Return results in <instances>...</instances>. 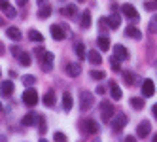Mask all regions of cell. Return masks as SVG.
Returning a JSON list of instances; mask_svg holds the SVG:
<instances>
[{"instance_id":"cell-1","label":"cell","mask_w":157,"mask_h":142,"mask_svg":"<svg viewBox=\"0 0 157 142\" xmlns=\"http://www.w3.org/2000/svg\"><path fill=\"white\" fill-rule=\"evenodd\" d=\"M95 104V97L91 91H80V110L82 112H89Z\"/></svg>"},{"instance_id":"cell-2","label":"cell","mask_w":157,"mask_h":142,"mask_svg":"<svg viewBox=\"0 0 157 142\" xmlns=\"http://www.w3.org/2000/svg\"><path fill=\"white\" fill-rule=\"evenodd\" d=\"M23 102L27 106H36V102H38V93H36V89L29 87V89L23 93Z\"/></svg>"},{"instance_id":"cell-3","label":"cell","mask_w":157,"mask_h":142,"mask_svg":"<svg viewBox=\"0 0 157 142\" xmlns=\"http://www.w3.org/2000/svg\"><path fill=\"white\" fill-rule=\"evenodd\" d=\"M53 53H49V51H44V55L40 57V64H42V70L44 72H49L51 68H53Z\"/></svg>"},{"instance_id":"cell-4","label":"cell","mask_w":157,"mask_h":142,"mask_svg":"<svg viewBox=\"0 0 157 142\" xmlns=\"http://www.w3.org/2000/svg\"><path fill=\"white\" fill-rule=\"evenodd\" d=\"M98 108H100V116H102V119H104V121L112 119V116H114V106H112V102H108V101H102Z\"/></svg>"},{"instance_id":"cell-5","label":"cell","mask_w":157,"mask_h":142,"mask_svg":"<svg viewBox=\"0 0 157 142\" xmlns=\"http://www.w3.org/2000/svg\"><path fill=\"white\" fill-rule=\"evenodd\" d=\"M82 129L85 131L87 135H97L100 131V127H98V123L95 121V119H83V121H82Z\"/></svg>"},{"instance_id":"cell-6","label":"cell","mask_w":157,"mask_h":142,"mask_svg":"<svg viewBox=\"0 0 157 142\" xmlns=\"http://www.w3.org/2000/svg\"><path fill=\"white\" fill-rule=\"evenodd\" d=\"M127 121H129V119H127V116L125 114H116V116H112V127H114L116 131H121L123 127H125L127 125Z\"/></svg>"},{"instance_id":"cell-7","label":"cell","mask_w":157,"mask_h":142,"mask_svg":"<svg viewBox=\"0 0 157 142\" xmlns=\"http://www.w3.org/2000/svg\"><path fill=\"white\" fill-rule=\"evenodd\" d=\"M121 13L127 15V17L132 19V21H138V12H136V8L131 6V4H123V6H121Z\"/></svg>"},{"instance_id":"cell-8","label":"cell","mask_w":157,"mask_h":142,"mask_svg":"<svg viewBox=\"0 0 157 142\" xmlns=\"http://www.w3.org/2000/svg\"><path fill=\"white\" fill-rule=\"evenodd\" d=\"M66 30H68V29H66ZM66 30H64L61 25H53V27H51V36H53L55 40H59V42H61V40L66 38Z\"/></svg>"},{"instance_id":"cell-9","label":"cell","mask_w":157,"mask_h":142,"mask_svg":"<svg viewBox=\"0 0 157 142\" xmlns=\"http://www.w3.org/2000/svg\"><path fill=\"white\" fill-rule=\"evenodd\" d=\"M66 74L72 76V78H78V76L82 74V67L78 63H68L66 64Z\"/></svg>"},{"instance_id":"cell-10","label":"cell","mask_w":157,"mask_h":142,"mask_svg":"<svg viewBox=\"0 0 157 142\" xmlns=\"http://www.w3.org/2000/svg\"><path fill=\"white\" fill-rule=\"evenodd\" d=\"M153 93H155L153 82H151V80H144V83H142V95H144V97H151Z\"/></svg>"},{"instance_id":"cell-11","label":"cell","mask_w":157,"mask_h":142,"mask_svg":"<svg viewBox=\"0 0 157 142\" xmlns=\"http://www.w3.org/2000/svg\"><path fill=\"white\" fill-rule=\"evenodd\" d=\"M12 93H13V83L12 82H4L0 85V95L2 97H12Z\"/></svg>"},{"instance_id":"cell-12","label":"cell","mask_w":157,"mask_h":142,"mask_svg":"<svg viewBox=\"0 0 157 142\" xmlns=\"http://www.w3.org/2000/svg\"><path fill=\"white\" fill-rule=\"evenodd\" d=\"M150 131H151L150 121H142V123L138 125V129H136V133H138V136H148V135H150Z\"/></svg>"},{"instance_id":"cell-13","label":"cell","mask_w":157,"mask_h":142,"mask_svg":"<svg viewBox=\"0 0 157 142\" xmlns=\"http://www.w3.org/2000/svg\"><path fill=\"white\" fill-rule=\"evenodd\" d=\"M114 53H116V55L121 59V61H125V59H129V51L125 49V48H123L121 46V44H117V46H114Z\"/></svg>"},{"instance_id":"cell-14","label":"cell","mask_w":157,"mask_h":142,"mask_svg":"<svg viewBox=\"0 0 157 142\" xmlns=\"http://www.w3.org/2000/svg\"><path fill=\"white\" fill-rule=\"evenodd\" d=\"M87 59H89V63H93V64H100L102 63V57H100V53L97 51V49H91L87 53Z\"/></svg>"},{"instance_id":"cell-15","label":"cell","mask_w":157,"mask_h":142,"mask_svg":"<svg viewBox=\"0 0 157 142\" xmlns=\"http://www.w3.org/2000/svg\"><path fill=\"white\" fill-rule=\"evenodd\" d=\"M61 13H63L64 17H74V15H78V8H76L74 4H68V6H64V8L61 10Z\"/></svg>"},{"instance_id":"cell-16","label":"cell","mask_w":157,"mask_h":142,"mask_svg":"<svg viewBox=\"0 0 157 142\" xmlns=\"http://www.w3.org/2000/svg\"><path fill=\"white\" fill-rule=\"evenodd\" d=\"M6 34H8V38H12V40H21V30L17 29V27H8L6 29Z\"/></svg>"},{"instance_id":"cell-17","label":"cell","mask_w":157,"mask_h":142,"mask_svg":"<svg viewBox=\"0 0 157 142\" xmlns=\"http://www.w3.org/2000/svg\"><path fill=\"white\" fill-rule=\"evenodd\" d=\"M110 93H112V99H114V101L121 99V89H119V85L116 82H110Z\"/></svg>"},{"instance_id":"cell-18","label":"cell","mask_w":157,"mask_h":142,"mask_svg":"<svg viewBox=\"0 0 157 142\" xmlns=\"http://www.w3.org/2000/svg\"><path fill=\"white\" fill-rule=\"evenodd\" d=\"M63 108H64V112H70V108H72V95L66 91L63 95Z\"/></svg>"},{"instance_id":"cell-19","label":"cell","mask_w":157,"mask_h":142,"mask_svg":"<svg viewBox=\"0 0 157 142\" xmlns=\"http://www.w3.org/2000/svg\"><path fill=\"white\" fill-rule=\"evenodd\" d=\"M125 34H127V36H131V38H134V40H140V38H142V32H140L136 27H127Z\"/></svg>"},{"instance_id":"cell-20","label":"cell","mask_w":157,"mask_h":142,"mask_svg":"<svg viewBox=\"0 0 157 142\" xmlns=\"http://www.w3.org/2000/svg\"><path fill=\"white\" fill-rule=\"evenodd\" d=\"M80 25H82V29H89V27H91V13H89L87 10L82 13V21H80Z\"/></svg>"},{"instance_id":"cell-21","label":"cell","mask_w":157,"mask_h":142,"mask_svg":"<svg viewBox=\"0 0 157 142\" xmlns=\"http://www.w3.org/2000/svg\"><path fill=\"white\" fill-rule=\"evenodd\" d=\"M21 121H23L25 127H32V125L36 123V114H32V112H30V114H27L23 119H21Z\"/></svg>"},{"instance_id":"cell-22","label":"cell","mask_w":157,"mask_h":142,"mask_svg":"<svg viewBox=\"0 0 157 142\" xmlns=\"http://www.w3.org/2000/svg\"><path fill=\"white\" fill-rule=\"evenodd\" d=\"M97 46H98V49H100V51H106V49L110 48V40H108L106 36H100V38H98V42H97Z\"/></svg>"},{"instance_id":"cell-23","label":"cell","mask_w":157,"mask_h":142,"mask_svg":"<svg viewBox=\"0 0 157 142\" xmlns=\"http://www.w3.org/2000/svg\"><path fill=\"white\" fill-rule=\"evenodd\" d=\"M108 25H110V29H117L121 25V17L119 15H110L108 17Z\"/></svg>"},{"instance_id":"cell-24","label":"cell","mask_w":157,"mask_h":142,"mask_svg":"<svg viewBox=\"0 0 157 142\" xmlns=\"http://www.w3.org/2000/svg\"><path fill=\"white\" fill-rule=\"evenodd\" d=\"M44 104L46 106H53L55 104V93L53 91H48L46 95H44Z\"/></svg>"},{"instance_id":"cell-25","label":"cell","mask_w":157,"mask_h":142,"mask_svg":"<svg viewBox=\"0 0 157 142\" xmlns=\"http://www.w3.org/2000/svg\"><path fill=\"white\" fill-rule=\"evenodd\" d=\"M49 15H51V6H42L40 12H38V17L40 19H48Z\"/></svg>"},{"instance_id":"cell-26","label":"cell","mask_w":157,"mask_h":142,"mask_svg":"<svg viewBox=\"0 0 157 142\" xmlns=\"http://www.w3.org/2000/svg\"><path fill=\"white\" fill-rule=\"evenodd\" d=\"M2 12H4V15L8 17V19H13V17H17V12H15V8H12V6H6L4 10H2Z\"/></svg>"},{"instance_id":"cell-27","label":"cell","mask_w":157,"mask_h":142,"mask_svg":"<svg viewBox=\"0 0 157 142\" xmlns=\"http://www.w3.org/2000/svg\"><path fill=\"white\" fill-rule=\"evenodd\" d=\"M131 106L134 108V110H142V108H144V99L134 97V99H131Z\"/></svg>"},{"instance_id":"cell-28","label":"cell","mask_w":157,"mask_h":142,"mask_svg":"<svg viewBox=\"0 0 157 142\" xmlns=\"http://www.w3.org/2000/svg\"><path fill=\"white\" fill-rule=\"evenodd\" d=\"M19 63L23 64V67H30V57H29V53L21 51V53H19Z\"/></svg>"},{"instance_id":"cell-29","label":"cell","mask_w":157,"mask_h":142,"mask_svg":"<svg viewBox=\"0 0 157 142\" xmlns=\"http://www.w3.org/2000/svg\"><path fill=\"white\" fill-rule=\"evenodd\" d=\"M74 49H76V55L80 57V59H83V57H85V48H83V44H82V42H78Z\"/></svg>"},{"instance_id":"cell-30","label":"cell","mask_w":157,"mask_h":142,"mask_svg":"<svg viewBox=\"0 0 157 142\" xmlns=\"http://www.w3.org/2000/svg\"><path fill=\"white\" fill-rule=\"evenodd\" d=\"M29 38H30L32 42H42V40H44V36L40 34L38 30H30V32H29Z\"/></svg>"},{"instance_id":"cell-31","label":"cell","mask_w":157,"mask_h":142,"mask_svg":"<svg viewBox=\"0 0 157 142\" xmlns=\"http://www.w3.org/2000/svg\"><path fill=\"white\" fill-rule=\"evenodd\" d=\"M123 82L127 85H132L134 83V74L132 72H123Z\"/></svg>"},{"instance_id":"cell-32","label":"cell","mask_w":157,"mask_h":142,"mask_svg":"<svg viewBox=\"0 0 157 142\" xmlns=\"http://www.w3.org/2000/svg\"><path fill=\"white\" fill-rule=\"evenodd\" d=\"M23 83H25L27 87H30V85H34V83H36V76H32V74H27L25 78H23Z\"/></svg>"},{"instance_id":"cell-33","label":"cell","mask_w":157,"mask_h":142,"mask_svg":"<svg viewBox=\"0 0 157 142\" xmlns=\"http://www.w3.org/2000/svg\"><path fill=\"white\" fill-rule=\"evenodd\" d=\"M119 61H121V59H119L117 55H114V57L110 59V67H112V70H119Z\"/></svg>"},{"instance_id":"cell-34","label":"cell","mask_w":157,"mask_h":142,"mask_svg":"<svg viewBox=\"0 0 157 142\" xmlns=\"http://www.w3.org/2000/svg\"><path fill=\"white\" fill-rule=\"evenodd\" d=\"M89 76H91L93 80H102V78H104L106 74H104L102 70H91V74H89Z\"/></svg>"},{"instance_id":"cell-35","label":"cell","mask_w":157,"mask_h":142,"mask_svg":"<svg viewBox=\"0 0 157 142\" xmlns=\"http://www.w3.org/2000/svg\"><path fill=\"white\" fill-rule=\"evenodd\" d=\"M144 8L148 10V12H153V10H157V0H148V2L144 4Z\"/></svg>"},{"instance_id":"cell-36","label":"cell","mask_w":157,"mask_h":142,"mask_svg":"<svg viewBox=\"0 0 157 142\" xmlns=\"http://www.w3.org/2000/svg\"><path fill=\"white\" fill-rule=\"evenodd\" d=\"M53 138L57 140V142H64V140H66V135H64V133H61V131H57V133L53 135Z\"/></svg>"},{"instance_id":"cell-37","label":"cell","mask_w":157,"mask_h":142,"mask_svg":"<svg viewBox=\"0 0 157 142\" xmlns=\"http://www.w3.org/2000/svg\"><path fill=\"white\" fill-rule=\"evenodd\" d=\"M148 30L151 32V34H155V32H157V19H151V21H150V27H148Z\"/></svg>"},{"instance_id":"cell-38","label":"cell","mask_w":157,"mask_h":142,"mask_svg":"<svg viewBox=\"0 0 157 142\" xmlns=\"http://www.w3.org/2000/svg\"><path fill=\"white\" fill-rule=\"evenodd\" d=\"M34 53H36L38 57H42V55H44V48H42V46H36V48H34Z\"/></svg>"},{"instance_id":"cell-39","label":"cell","mask_w":157,"mask_h":142,"mask_svg":"<svg viewBox=\"0 0 157 142\" xmlns=\"http://www.w3.org/2000/svg\"><path fill=\"white\" fill-rule=\"evenodd\" d=\"M12 53H13L15 57H19V53H21V51H19V48H17V46H13V48H12Z\"/></svg>"},{"instance_id":"cell-40","label":"cell","mask_w":157,"mask_h":142,"mask_svg":"<svg viewBox=\"0 0 157 142\" xmlns=\"http://www.w3.org/2000/svg\"><path fill=\"white\" fill-rule=\"evenodd\" d=\"M10 2H8V0H0V10H4L6 6H8Z\"/></svg>"},{"instance_id":"cell-41","label":"cell","mask_w":157,"mask_h":142,"mask_svg":"<svg viewBox=\"0 0 157 142\" xmlns=\"http://www.w3.org/2000/svg\"><path fill=\"white\" fill-rule=\"evenodd\" d=\"M40 131H42V133L46 131V123H44V119H40Z\"/></svg>"},{"instance_id":"cell-42","label":"cell","mask_w":157,"mask_h":142,"mask_svg":"<svg viewBox=\"0 0 157 142\" xmlns=\"http://www.w3.org/2000/svg\"><path fill=\"white\" fill-rule=\"evenodd\" d=\"M29 2V0H17V6H25Z\"/></svg>"},{"instance_id":"cell-43","label":"cell","mask_w":157,"mask_h":142,"mask_svg":"<svg viewBox=\"0 0 157 142\" xmlns=\"http://www.w3.org/2000/svg\"><path fill=\"white\" fill-rule=\"evenodd\" d=\"M97 93H98V95H104L106 91H104V87H98V89H97Z\"/></svg>"},{"instance_id":"cell-44","label":"cell","mask_w":157,"mask_h":142,"mask_svg":"<svg viewBox=\"0 0 157 142\" xmlns=\"http://www.w3.org/2000/svg\"><path fill=\"white\" fill-rule=\"evenodd\" d=\"M0 55H4V46H2V42H0Z\"/></svg>"},{"instance_id":"cell-45","label":"cell","mask_w":157,"mask_h":142,"mask_svg":"<svg viewBox=\"0 0 157 142\" xmlns=\"http://www.w3.org/2000/svg\"><path fill=\"white\" fill-rule=\"evenodd\" d=\"M153 116L157 117V104H153Z\"/></svg>"},{"instance_id":"cell-46","label":"cell","mask_w":157,"mask_h":142,"mask_svg":"<svg viewBox=\"0 0 157 142\" xmlns=\"http://www.w3.org/2000/svg\"><path fill=\"white\" fill-rule=\"evenodd\" d=\"M36 2H40V4H44V0H36Z\"/></svg>"},{"instance_id":"cell-47","label":"cell","mask_w":157,"mask_h":142,"mask_svg":"<svg viewBox=\"0 0 157 142\" xmlns=\"http://www.w3.org/2000/svg\"><path fill=\"white\" fill-rule=\"evenodd\" d=\"M0 112H2V104H0Z\"/></svg>"}]
</instances>
